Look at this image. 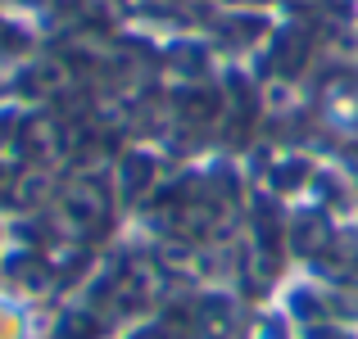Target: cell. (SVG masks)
<instances>
[{"instance_id": "obj_1", "label": "cell", "mask_w": 358, "mask_h": 339, "mask_svg": "<svg viewBox=\"0 0 358 339\" xmlns=\"http://www.w3.org/2000/svg\"><path fill=\"white\" fill-rule=\"evenodd\" d=\"M23 312H18L14 303H5V299H0V339H23Z\"/></svg>"}]
</instances>
